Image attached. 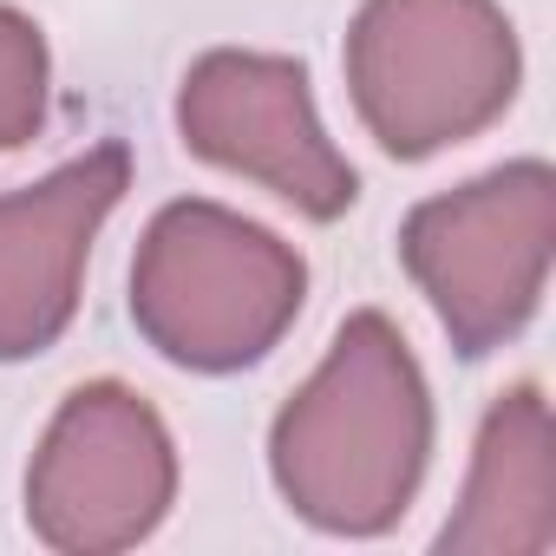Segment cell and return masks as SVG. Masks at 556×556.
<instances>
[{
    "instance_id": "6da1fadb",
    "label": "cell",
    "mask_w": 556,
    "mask_h": 556,
    "mask_svg": "<svg viewBox=\"0 0 556 556\" xmlns=\"http://www.w3.org/2000/svg\"><path fill=\"white\" fill-rule=\"evenodd\" d=\"M432 465V387L400 321L361 308L268 426V478L321 536H387Z\"/></svg>"
},
{
    "instance_id": "7a4b0ae2",
    "label": "cell",
    "mask_w": 556,
    "mask_h": 556,
    "mask_svg": "<svg viewBox=\"0 0 556 556\" xmlns=\"http://www.w3.org/2000/svg\"><path fill=\"white\" fill-rule=\"evenodd\" d=\"M308 302V262L268 223L177 197L131 255V328L184 374H242L282 348Z\"/></svg>"
},
{
    "instance_id": "3957f363",
    "label": "cell",
    "mask_w": 556,
    "mask_h": 556,
    "mask_svg": "<svg viewBox=\"0 0 556 556\" xmlns=\"http://www.w3.org/2000/svg\"><path fill=\"white\" fill-rule=\"evenodd\" d=\"M341 73L367 138L426 164L517 105L523 47L497 0H361Z\"/></svg>"
},
{
    "instance_id": "277c9868",
    "label": "cell",
    "mask_w": 556,
    "mask_h": 556,
    "mask_svg": "<svg viewBox=\"0 0 556 556\" xmlns=\"http://www.w3.org/2000/svg\"><path fill=\"white\" fill-rule=\"evenodd\" d=\"M556 255V170L510 157L458 190H439L400 223V268L432 302L445 341L465 361L510 348L549 289Z\"/></svg>"
},
{
    "instance_id": "5b68a950",
    "label": "cell",
    "mask_w": 556,
    "mask_h": 556,
    "mask_svg": "<svg viewBox=\"0 0 556 556\" xmlns=\"http://www.w3.org/2000/svg\"><path fill=\"white\" fill-rule=\"evenodd\" d=\"M177 504V439L125 380L60 400L27 465V530L60 556H118L157 536Z\"/></svg>"
},
{
    "instance_id": "8992f818",
    "label": "cell",
    "mask_w": 556,
    "mask_h": 556,
    "mask_svg": "<svg viewBox=\"0 0 556 556\" xmlns=\"http://www.w3.org/2000/svg\"><path fill=\"white\" fill-rule=\"evenodd\" d=\"M177 138L190 157L262 184L308 223H334L361 203V170L334 151L315 79L295 53H197L177 86Z\"/></svg>"
},
{
    "instance_id": "52a82bcc",
    "label": "cell",
    "mask_w": 556,
    "mask_h": 556,
    "mask_svg": "<svg viewBox=\"0 0 556 556\" xmlns=\"http://www.w3.org/2000/svg\"><path fill=\"white\" fill-rule=\"evenodd\" d=\"M131 190V151L118 138L0 197V367L60 348L79 315L86 262L105 216Z\"/></svg>"
},
{
    "instance_id": "ba28073f",
    "label": "cell",
    "mask_w": 556,
    "mask_h": 556,
    "mask_svg": "<svg viewBox=\"0 0 556 556\" xmlns=\"http://www.w3.org/2000/svg\"><path fill=\"white\" fill-rule=\"evenodd\" d=\"M445 556H549L556 549V426L536 380L484 406L458 510L439 530Z\"/></svg>"
},
{
    "instance_id": "9c48e42d",
    "label": "cell",
    "mask_w": 556,
    "mask_h": 556,
    "mask_svg": "<svg viewBox=\"0 0 556 556\" xmlns=\"http://www.w3.org/2000/svg\"><path fill=\"white\" fill-rule=\"evenodd\" d=\"M53 112V53L34 14L0 0V157L34 144Z\"/></svg>"
}]
</instances>
